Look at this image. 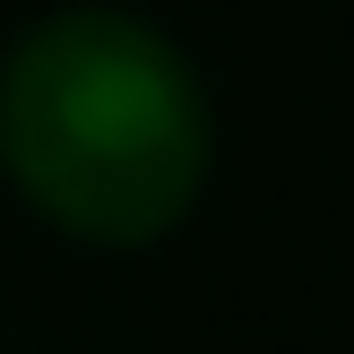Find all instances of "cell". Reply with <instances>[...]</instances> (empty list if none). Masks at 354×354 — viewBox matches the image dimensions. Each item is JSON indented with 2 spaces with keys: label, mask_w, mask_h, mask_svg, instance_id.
Here are the masks:
<instances>
[{
  "label": "cell",
  "mask_w": 354,
  "mask_h": 354,
  "mask_svg": "<svg viewBox=\"0 0 354 354\" xmlns=\"http://www.w3.org/2000/svg\"><path fill=\"white\" fill-rule=\"evenodd\" d=\"M9 147L61 216L95 234H147L190 190V95L138 35L69 26L26 52L9 95Z\"/></svg>",
  "instance_id": "obj_1"
}]
</instances>
